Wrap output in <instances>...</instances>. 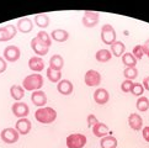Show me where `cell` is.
Segmentation results:
<instances>
[{"instance_id": "cell-1", "label": "cell", "mask_w": 149, "mask_h": 148, "mask_svg": "<svg viewBox=\"0 0 149 148\" xmlns=\"http://www.w3.org/2000/svg\"><path fill=\"white\" fill-rule=\"evenodd\" d=\"M35 119L36 121H38L40 124H45V125H49L52 122H54L57 119V111L49 108V106H45V108H40L36 110L35 112Z\"/></svg>"}, {"instance_id": "cell-2", "label": "cell", "mask_w": 149, "mask_h": 148, "mask_svg": "<svg viewBox=\"0 0 149 148\" xmlns=\"http://www.w3.org/2000/svg\"><path fill=\"white\" fill-rule=\"evenodd\" d=\"M43 77L41 74H30L26 75L25 79L22 80V88L26 91H36L43 87Z\"/></svg>"}, {"instance_id": "cell-3", "label": "cell", "mask_w": 149, "mask_h": 148, "mask_svg": "<svg viewBox=\"0 0 149 148\" xmlns=\"http://www.w3.org/2000/svg\"><path fill=\"white\" fill-rule=\"evenodd\" d=\"M65 145L68 148H83L86 145V136L83 133H70L67 137Z\"/></svg>"}, {"instance_id": "cell-4", "label": "cell", "mask_w": 149, "mask_h": 148, "mask_svg": "<svg viewBox=\"0 0 149 148\" xmlns=\"http://www.w3.org/2000/svg\"><path fill=\"white\" fill-rule=\"evenodd\" d=\"M101 41L104 42L105 45H112L113 42H116V31L112 27V25L110 24H105L102 27H101Z\"/></svg>"}, {"instance_id": "cell-5", "label": "cell", "mask_w": 149, "mask_h": 148, "mask_svg": "<svg viewBox=\"0 0 149 148\" xmlns=\"http://www.w3.org/2000/svg\"><path fill=\"white\" fill-rule=\"evenodd\" d=\"M19 136H20V133L15 128L8 127V128H4L1 131L0 138H1V141L4 142V143L13 145V143H16V142L19 141Z\"/></svg>"}, {"instance_id": "cell-6", "label": "cell", "mask_w": 149, "mask_h": 148, "mask_svg": "<svg viewBox=\"0 0 149 148\" xmlns=\"http://www.w3.org/2000/svg\"><path fill=\"white\" fill-rule=\"evenodd\" d=\"M16 32H17V29L13 24L1 26L0 27V42H6V41L13 40L16 36Z\"/></svg>"}, {"instance_id": "cell-7", "label": "cell", "mask_w": 149, "mask_h": 148, "mask_svg": "<svg viewBox=\"0 0 149 148\" xmlns=\"http://www.w3.org/2000/svg\"><path fill=\"white\" fill-rule=\"evenodd\" d=\"M21 57V51L17 46H14V45H10L6 46L4 50V59L6 62H16L20 59Z\"/></svg>"}, {"instance_id": "cell-8", "label": "cell", "mask_w": 149, "mask_h": 148, "mask_svg": "<svg viewBox=\"0 0 149 148\" xmlns=\"http://www.w3.org/2000/svg\"><path fill=\"white\" fill-rule=\"evenodd\" d=\"M84 82L88 87H99L101 83V74L95 69H89L84 75Z\"/></svg>"}, {"instance_id": "cell-9", "label": "cell", "mask_w": 149, "mask_h": 148, "mask_svg": "<svg viewBox=\"0 0 149 148\" xmlns=\"http://www.w3.org/2000/svg\"><path fill=\"white\" fill-rule=\"evenodd\" d=\"M99 20H100V15L99 13H95V11H85L83 15V19H81V22L85 27H95L97 24H99Z\"/></svg>"}, {"instance_id": "cell-10", "label": "cell", "mask_w": 149, "mask_h": 148, "mask_svg": "<svg viewBox=\"0 0 149 148\" xmlns=\"http://www.w3.org/2000/svg\"><path fill=\"white\" fill-rule=\"evenodd\" d=\"M11 111L13 114L19 119H25L27 117V115L30 112V108L26 103L22 101H15V104L11 106Z\"/></svg>"}, {"instance_id": "cell-11", "label": "cell", "mask_w": 149, "mask_h": 148, "mask_svg": "<svg viewBox=\"0 0 149 148\" xmlns=\"http://www.w3.org/2000/svg\"><path fill=\"white\" fill-rule=\"evenodd\" d=\"M31 48H32V51L38 57L46 56L47 53H48V51H49V47L46 46L43 42H41L37 37H33V38L31 40Z\"/></svg>"}, {"instance_id": "cell-12", "label": "cell", "mask_w": 149, "mask_h": 148, "mask_svg": "<svg viewBox=\"0 0 149 148\" xmlns=\"http://www.w3.org/2000/svg\"><path fill=\"white\" fill-rule=\"evenodd\" d=\"M31 101L37 108H45V105L47 104V95L42 90H36L31 95Z\"/></svg>"}, {"instance_id": "cell-13", "label": "cell", "mask_w": 149, "mask_h": 148, "mask_svg": "<svg viewBox=\"0 0 149 148\" xmlns=\"http://www.w3.org/2000/svg\"><path fill=\"white\" fill-rule=\"evenodd\" d=\"M31 128H32V124L29 119H19L17 122L15 124V130H16L20 135H27L30 133Z\"/></svg>"}, {"instance_id": "cell-14", "label": "cell", "mask_w": 149, "mask_h": 148, "mask_svg": "<svg viewBox=\"0 0 149 148\" xmlns=\"http://www.w3.org/2000/svg\"><path fill=\"white\" fill-rule=\"evenodd\" d=\"M29 68L35 73H40L45 69V62L42 59V57L33 56L29 59Z\"/></svg>"}, {"instance_id": "cell-15", "label": "cell", "mask_w": 149, "mask_h": 148, "mask_svg": "<svg viewBox=\"0 0 149 148\" xmlns=\"http://www.w3.org/2000/svg\"><path fill=\"white\" fill-rule=\"evenodd\" d=\"M16 29H17V31H20L21 34H29V32H31L32 29H33L32 20L29 19V17L20 19L17 21V24H16Z\"/></svg>"}, {"instance_id": "cell-16", "label": "cell", "mask_w": 149, "mask_h": 148, "mask_svg": "<svg viewBox=\"0 0 149 148\" xmlns=\"http://www.w3.org/2000/svg\"><path fill=\"white\" fill-rule=\"evenodd\" d=\"M57 90L62 95H70L74 90L73 83L68 79H62V80L57 84Z\"/></svg>"}, {"instance_id": "cell-17", "label": "cell", "mask_w": 149, "mask_h": 148, "mask_svg": "<svg viewBox=\"0 0 149 148\" xmlns=\"http://www.w3.org/2000/svg\"><path fill=\"white\" fill-rule=\"evenodd\" d=\"M94 100H95V103H96V104L104 105V104H106L110 100V94H109V91L106 90V89L99 88L94 93Z\"/></svg>"}, {"instance_id": "cell-18", "label": "cell", "mask_w": 149, "mask_h": 148, "mask_svg": "<svg viewBox=\"0 0 149 148\" xmlns=\"http://www.w3.org/2000/svg\"><path fill=\"white\" fill-rule=\"evenodd\" d=\"M93 133H94L95 137H100V138H102V137H105V136L111 135L112 132L110 131L107 125H105L102 122H99L93 127Z\"/></svg>"}, {"instance_id": "cell-19", "label": "cell", "mask_w": 149, "mask_h": 148, "mask_svg": "<svg viewBox=\"0 0 149 148\" xmlns=\"http://www.w3.org/2000/svg\"><path fill=\"white\" fill-rule=\"evenodd\" d=\"M128 125H130V127L132 130H134V131L142 130V127H143V119H142V116L138 115V114H131L128 116Z\"/></svg>"}, {"instance_id": "cell-20", "label": "cell", "mask_w": 149, "mask_h": 148, "mask_svg": "<svg viewBox=\"0 0 149 148\" xmlns=\"http://www.w3.org/2000/svg\"><path fill=\"white\" fill-rule=\"evenodd\" d=\"M51 38L56 42H65L68 38H69V32L63 29H57V30H53L51 32Z\"/></svg>"}, {"instance_id": "cell-21", "label": "cell", "mask_w": 149, "mask_h": 148, "mask_svg": "<svg viewBox=\"0 0 149 148\" xmlns=\"http://www.w3.org/2000/svg\"><path fill=\"white\" fill-rule=\"evenodd\" d=\"M63 67H64V59H63V57L61 54H54V56L51 57V59H49V68H52V69H54V71L61 72Z\"/></svg>"}, {"instance_id": "cell-22", "label": "cell", "mask_w": 149, "mask_h": 148, "mask_svg": "<svg viewBox=\"0 0 149 148\" xmlns=\"http://www.w3.org/2000/svg\"><path fill=\"white\" fill-rule=\"evenodd\" d=\"M118 142H117V138L112 135H109V136H105L101 138L100 141V147L101 148H116Z\"/></svg>"}, {"instance_id": "cell-23", "label": "cell", "mask_w": 149, "mask_h": 148, "mask_svg": "<svg viewBox=\"0 0 149 148\" xmlns=\"http://www.w3.org/2000/svg\"><path fill=\"white\" fill-rule=\"evenodd\" d=\"M110 47H111V53H112V56H115V57H122L125 54L126 46L123 45V42L116 41Z\"/></svg>"}, {"instance_id": "cell-24", "label": "cell", "mask_w": 149, "mask_h": 148, "mask_svg": "<svg viewBox=\"0 0 149 148\" xmlns=\"http://www.w3.org/2000/svg\"><path fill=\"white\" fill-rule=\"evenodd\" d=\"M10 95L15 101H20L25 96V89L22 88V85H13L10 88Z\"/></svg>"}, {"instance_id": "cell-25", "label": "cell", "mask_w": 149, "mask_h": 148, "mask_svg": "<svg viewBox=\"0 0 149 148\" xmlns=\"http://www.w3.org/2000/svg\"><path fill=\"white\" fill-rule=\"evenodd\" d=\"M111 58H112V53H111V51L109 50H99L96 53H95V59H96L97 62L100 63H106V62H109Z\"/></svg>"}, {"instance_id": "cell-26", "label": "cell", "mask_w": 149, "mask_h": 148, "mask_svg": "<svg viewBox=\"0 0 149 148\" xmlns=\"http://www.w3.org/2000/svg\"><path fill=\"white\" fill-rule=\"evenodd\" d=\"M35 24L41 29H47L49 26V17L46 14H37L35 16Z\"/></svg>"}, {"instance_id": "cell-27", "label": "cell", "mask_w": 149, "mask_h": 148, "mask_svg": "<svg viewBox=\"0 0 149 148\" xmlns=\"http://www.w3.org/2000/svg\"><path fill=\"white\" fill-rule=\"evenodd\" d=\"M46 75H47V78H48V80L51 83H59L62 80V73L52 69V68H49V67L47 68V71H46Z\"/></svg>"}, {"instance_id": "cell-28", "label": "cell", "mask_w": 149, "mask_h": 148, "mask_svg": "<svg viewBox=\"0 0 149 148\" xmlns=\"http://www.w3.org/2000/svg\"><path fill=\"white\" fill-rule=\"evenodd\" d=\"M121 58H122V63L126 66V68H134L137 64V59L130 52H125V54Z\"/></svg>"}, {"instance_id": "cell-29", "label": "cell", "mask_w": 149, "mask_h": 148, "mask_svg": "<svg viewBox=\"0 0 149 148\" xmlns=\"http://www.w3.org/2000/svg\"><path fill=\"white\" fill-rule=\"evenodd\" d=\"M136 106H137L138 111H141V112H146V111L149 109V99L146 98V96L138 98L137 103H136Z\"/></svg>"}, {"instance_id": "cell-30", "label": "cell", "mask_w": 149, "mask_h": 148, "mask_svg": "<svg viewBox=\"0 0 149 148\" xmlns=\"http://www.w3.org/2000/svg\"><path fill=\"white\" fill-rule=\"evenodd\" d=\"M37 38H38L41 42H43V43L46 45V46H48V47H51V45H52V38H51V35H48L46 32V31H40L38 34H37Z\"/></svg>"}, {"instance_id": "cell-31", "label": "cell", "mask_w": 149, "mask_h": 148, "mask_svg": "<svg viewBox=\"0 0 149 148\" xmlns=\"http://www.w3.org/2000/svg\"><path fill=\"white\" fill-rule=\"evenodd\" d=\"M123 75L127 80H133L138 77V69L134 67V68H126L123 71Z\"/></svg>"}, {"instance_id": "cell-32", "label": "cell", "mask_w": 149, "mask_h": 148, "mask_svg": "<svg viewBox=\"0 0 149 148\" xmlns=\"http://www.w3.org/2000/svg\"><path fill=\"white\" fill-rule=\"evenodd\" d=\"M144 93V88L141 83H133V87H132V90H131V94H133L134 96H142V94Z\"/></svg>"}, {"instance_id": "cell-33", "label": "cell", "mask_w": 149, "mask_h": 148, "mask_svg": "<svg viewBox=\"0 0 149 148\" xmlns=\"http://www.w3.org/2000/svg\"><path fill=\"white\" fill-rule=\"evenodd\" d=\"M132 54L134 56V58H136L137 61H138V59H142L143 56L146 54V53H144V50H143V47H142V45H137V46L133 47Z\"/></svg>"}, {"instance_id": "cell-34", "label": "cell", "mask_w": 149, "mask_h": 148, "mask_svg": "<svg viewBox=\"0 0 149 148\" xmlns=\"http://www.w3.org/2000/svg\"><path fill=\"white\" fill-rule=\"evenodd\" d=\"M132 87H133V82L132 80H123L121 84V90L123 93H131L132 90Z\"/></svg>"}, {"instance_id": "cell-35", "label": "cell", "mask_w": 149, "mask_h": 148, "mask_svg": "<svg viewBox=\"0 0 149 148\" xmlns=\"http://www.w3.org/2000/svg\"><path fill=\"white\" fill-rule=\"evenodd\" d=\"M88 126H89V127H94V126L95 125H96V124H99V121H97V119H96V116H95V115H93V114H90V115H88Z\"/></svg>"}, {"instance_id": "cell-36", "label": "cell", "mask_w": 149, "mask_h": 148, "mask_svg": "<svg viewBox=\"0 0 149 148\" xmlns=\"http://www.w3.org/2000/svg\"><path fill=\"white\" fill-rule=\"evenodd\" d=\"M6 68H8L6 61L4 59V57H0V74L4 73L5 71H6Z\"/></svg>"}, {"instance_id": "cell-37", "label": "cell", "mask_w": 149, "mask_h": 148, "mask_svg": "<svg viewBox=\"0 0 149 148\" xmlns=\"http://www.w3.org/2000/svg\"><path fill=\"white\" fill-rule=\"evenodd\" d=\"M143 138L146 142H149V126H146L143 128Z\"/></svg>"}, {"instance_id": "cell-38", "label": "cell", "mask_w": 149, "mask_h": 148, "mask_svg": "<svg viewBox=\"0 0 149 148\" xmlns=\"http://www.w3.org/2000/svg\"><path fill=\"white\" fill-rule=\"evenodd\" d=\"M142 85H143V88H144L146 90H148V91H149V75H148V77H146L144 79H143Z\"/></svg>"}, {"instance_id": "cell-39", "label": "cell", "mask_w": 149, "mask_h": 148, "mask_svg": "<svg viewBox=\"0 0 149 148\" xmlns=\"http://www.w3.org/2000/svg\"><path fill=\"white\" fill-rule=\"evenodd\" d=\"M142 47H143V50H144V53L148 54L149 53V38L144 42V45H142Z\"/></svg>"}, {"instance_id": "cell-40", "label": "cell", "mask_w": 149, "mask_h": 148, "mask_svg": "<svg viewBox=\"0 0 149 148\" xmlns=\"http://www.w3.org/2000/svg\"><path fill=\"white\" fill-rule=\"evenodd\" d=\"M147 56H148V58H149V53H148V54H147Z\"/></svg>"}]
</instances>
